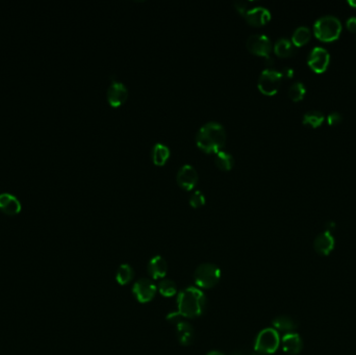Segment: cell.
Listing matches in <instances>:
<instances>
[{
    "label": "cell",
    "mask_w": 356,
    "mask_h": 355,
    "mask_svg": "<svg viewBox=\"0 0 356 355\" xmlns=\"http://www.w3.org/2000/svg\"><path fill=\"white\" fill-rule=\"evenodd\" d=\"M226 143V131L222 124L208 122L196 134L197 146L208 154H218Z\"/></svg>",
    "instance_id": "cell-1"
},
{
    "label": "cell",
    "mask_w": 356,
    "mask_h": 355,
    "mask_svg": "<svg viewBox=\"0 0 356 355\" xmlns=\"http://www.w3.org/2000/svg\"><path fill=\"white\" fill-rule=\"evenodd\" d=\"M205 307V294L196 287H188L178 294L177 312L182 318H196L203 313Z\"/></svg>",
    "instance_id": "cell-2"
},
{
    "label": "cell",
    "mask_w": 356,
    "mask_h": 355,
    "mask_svg": "<svg viewBox=\"0 0 356 355\" xmlns=\"http://www.w3.org/2000/svg\"><path fill=\"white\" fill-rule=\"evenodd\" d=\"M315 35L324 42L333 41L338 38L342 30V23L334 16H323L315 22Z\"/></svg>",
    "instance_id": "cell-3"
},
{
    "label": "cell",
    "mask_w": 356,
    "mask_h": 355,
    "mask_svg": "<svg viewBox=\"0 0 356 355\" xmlns=\"http://www.w3.org/2000/svg\"><path fill=\"white\" fill-rule=\"evenodd\" d=\"M194 277L198 286L203 289H210L219 282L221 271L213 264H203L197 268Z\"/></svg>",
    "instance_id": "cell-4"
},
{
    "label": "cell",
    "mask_w": 356,
    "mask_h": 355,
    "mask_svg": "<svg viewBox=\"0 0 356 355\" xmlns=\"http://www.w3.org/2000/svg\"><path fill=\"white\" fill-rule=\"evenodd\" d=\"M280 344L278 331L273 328H266L260 332L256 340V352L261 354L274 353Z\"/></svg>",
    "instance_id": "cell-5"
},
{
    "label": "cell",
    "mask_w": 356,
    "mask_h": 355,
    "mask_svg": "<svg viewBox=\"0 0 356 355\" xmlns=\"http://www.w3.org/2000/svg\"><path fill=\"white\" fill-rule=\"evenodd\" d=\"M282 78L283 77L280 71L267 68L263 70L259 77V89L266 95H274L280 87Z\"/></svg>",
    "instance_id": "cell-6"
},
{
    "label": "cell",
    "mask_w": 356,
    "mask_h": 355,
    "mask_svg": "<svg viewBox=\"0 0 356 355\" xmlns=\"http://www.w3.org/2000/svg\"><path fill=\"white\" fill-rule=\"evenodd\" d=\"M246 46L250 53L265 57L266 60L270 58L271 50H272V43L269 37L265 35H252L247 39Z\"/></svg>",
    "instance_id": "cell-7"
},
{
    "label": "cell",
    "mask_w": 356,
    "mask_h": 355,
    "mask_svg": "<svg viewBox=\"0 0 356 355\" xmlns=\"http://www.w3.org/2000/svg\"><path fill=\"white\" fill-rule=\"evenodd\" d=\"M329 61L330 56L327 50L321 46H317L311 52L308 63L314 71L321 73L327 69Z\"/></svg>",
    "instance_id": "cell-8"
},
{
    "label": "cell",
    "mask_w": 356,
    "mask_h": 355,
    "mask_svg": "<svg viewBox=\"0 0 356 355\" xmlns=\"http://www.w3.org/2000/svg\"><path fill=\"white\" fill-rule=\"evenodd\" d=\"M157 289L158 287L156 286V284L150 279L142 278L134 283L132 292L135 298L140 302L146 303L155 298L157 294Z\"/></svg>",
    "instance_id": "cell-9"
},
{
    "label": "cell",
    "mask_w": 356,
    "mask_h": 355,
    "mask_svg": "<svg viewBox=\"0 0 356 355\" xmlns=\"http://www.w3.org/2000/svg\"><path fill=\"white\" fill-rule=\"evenodd\" d=\"M108 101L109 104L118 108L122 106L128 98V89L125 87V84L120 81H113L111 86L108 89Z\"/></svg>",
    "instance_id": "cell-10"
},
{
    "label": "cell",
    "mask_w": 356,
    "mask_h": 355,
    "mask_svg": "<svg viewBox=\"0 0 356 355\" xmlns=\"http://www.w3.org/2000/svg\"><path fill=\"white\" fill-rule=\"evenodd\" d=\"M198 172L191 165H183L177 172V183L183 190H192L198 182Z\"/></svg>",
    "instance_id": "cell-11"
},
{
    "label": "cell",
    "mask_w": 356,
    "mask_h": 355,
    "mask_svg": "<svg viewBox=\"0 0 356 355\" xmlns=\"http://www.w3.org/2000/svg\"><path fill=\"white\" fill-rule=\"evenodd\" d=\"M246 21L252 26H263L268 23L271 19V13L268 9L263 7H257L250 10L244 15Z\"/></svg>",
    "instance_id": "cell-12"
},
{
    "label": "cell",
    "mask_w": 356,
    "mask_h": 355,
    "mask_svg": "<svg viewBox=\"0 0 356 355\" xmlns=\"http://www.w3.org/2000/svg\"><path fill=\"white\" fill-rule=\"evenodd\" d=\"M334 238L333 235L328 232V231H324L320 233L315 242H314V248L316 250V252H318L319 255L321 256H328L329 253L333 250L334 248Z\"/></svg>",
    "instance_id": "cell-13"
},
{
    "label": "cell",
    "mask_w": 356,
    "mask_h": 355,
    "mask_svg": "<svg viewBox=\"0 0 356 355\" xmlns=\"http://www.w3.org/2000/svg\"><path fill=\"white\" fill-rule=\"evenodd\" d=\"M303 342L301 336L296 332L286 333L282 337V349L284 352L296 355L302 351Z\"/></svg>",
    "instance_id": "cell-14"
},
{
    "label": "cell",
    "mask_w": 356,
    "mask_h": 355,
    "mask_svg": "<svg viewBox=\"0 0 356 355\" xmlns=\"http://www.w3.org/2000/svg\"><path fill=\"white\" fill-rule=\"evenodd\" d=\"M0 210L7 215L14 216L21 211V204L14 195L3 193L0 194Z\"/></svg>",
    "instance_id": "cell-15"
},
{
    "label": "cell",
    "mask_w": 356,
    "mask_h": 355,
    "mask_svg": "<svg viewBox=\"0 0 356 355\" xmlns=\"http://www.w3.org/2000/svg\"><path fill=\"white\" fill-rule=\"evenodd\" d=\"M167 270H168L167 262L162 257H155L150 261L148 265L149 274L154 279L164 278L167 274Z\"/></svg>",
    "instance_id": "cell-16"
},
{
    "label": "cell",
    "mask_w": 356,
    "mask_h": 355,
    "mask_svg": "<svg viewBox=\"0 0 356 355\" xmlns=\"http://www.w3.org/2000/svg\"><path fill=\"white\" fill-rule=\"evenodd\" d=\"M273 326L275 330L282 331L286 334L294 332L298 327V323L290 316H279L273 320Z\"/></svg>",
    "instance_id": "cell-17"
},
{
    "label": "cell",
    "mask_w": 356,
    "mask_h": 355,
    "mask_svg": "<svg viewBox=\"0 0 356 355\" xmlns=\"http://www.w3.org/2000/svg\"><path fill=\"white\" fill-rule=\"evenodd\" d=\"M176 327L180 344L183 346L191 345L194 342V330L192 325L189 322L181 321V322L176 324Z\"/></svg>",
    "instance_id": "cell-18"
},
{
    "label": "cell",
    "mask_w": 356,
    "mask_h": 355,
    "mask_svg": "<svg viewBox=\"0 0 356 355\" xmlns=\"http://www.w3.org/2000/svg\"><path fill=\"white\" fill-rule=\"evenodd\" d=\"M151 158L157 166H164L170 158V149L162 143H157L152 148Z\"/></svg>",
    "instance_id": "cell-19"
},
{
    "label": "cell",
    "mask_w": 356,
    "mask_h": 355,
    "mask_svg": "<svg viewBox=\"0 0 356 355\" xmlns=\"http://www.w3.org/2000/svg\"><path fill=\"white\" fill-rule=\"evenodd\" d=\"M274 52L280 58H289L295 53V45L289 39L280 38L274 45Z\"/></svg>",
    "instance_id": "cell-20"
},
{
    "label": "cell",
    "mask_w": 356,
    "mask_h": 355,
    "mask_svg": "<svg viewBox=\"0 0 356 355\" xmlns=\"http://www.w3.org/2000/svg\"><path fill=\"white\" fill-rule=\"evenodd\" d=\"M215 163L217 167L222 171H229L232 169L234 161L233 157L226 151H219L217 154V157L215 159Z\"/></svg>",
    "instance_id": "cell-21"
},
{
    "label": "cell",
    "mask_w": 356,
    "mask_h": 355,
    "mask_svg": "<svg viewBox=\"0 0 356 355\" xmlns=\"http://www.w3.org/2000/svg\"><path fill=\"white\" fill-rule=\"evenodd\" d=\"M311 36H312V32L309 27L299 26L295 29V31L293 33L292 43L295 46H302L310 41Z\"/></svg>",
    "instance_id": "cell-22"
},
{
    "label": "cell",
    "mask_w": 356,
    "mask_h": 355,
    "mask_svg": "<svg viewBox=\"0 0 356 355\" xmlns=\"http://www.w3.org/2000/svg\"><path fill=\"white\" fill-rule=\"evenodd\" d=\"M324 121V115L320 111H310L305 113L303 116V123L312 127H318Z\"/></svg>",
    "instance_id": "cell-23"
},
{
    "label": "cell",
    "mask_w": 356,
    "mask_h": 355,
    "mask_svg": "<svg viewBox=\"0 0 356 355\" xmlns=\"http://www.w3.org/2000/svg\"><path fill=\"white\" fill-rule=\"evenodd\" d=\"M117 281L124 285L126 283H128L132 278H133V270L129 265H122L120 266V268L118 269L117 271V275H116Z\"/></svg>",
    "instance_id": "cell-24"
},
{
    "label": "cell",
    "mask_w": 356,
    "mask_h": 355,
    "mask_svg": "<svg viewBox=\"0 0 356 355\" xmlns=\"http://www.w3.org/2000/svg\"><path fill=\"white\" fill-rule=\"evenodd\" d=\"M159 291L164 297H172L177 293V286L170 279H163L159 284Z\"/></svg>",
    "instance_id": "cell-25"
},
{
    "label": "cell",
    "mask_w": 356,
    "mask_h": 355,
    "mask_svg": "<svg viewBox=\"0 0 356 355\" xmlns=\"http://www.w3.org/2000/svg\"><path fill=\"white\" fill-rule=\"evenodd\" d=\"M305 92H307V89H305L304 84L300 81H296L289 89V96L291 97L292 100L299 101L304 97Z\"/></svg>",
    "instance_id": "cell-26"
},
{
    "label": "cell",
    "mask_w": 356,
    "mask_h": 355,
    "mask_svg": "<svg viewBox=\"0 0 356 355\" xmlns=\"http://www.w3.org/2000/svg\"><path fill=\"white\" fill-rule=\"evenodd\" d=\"M190 204L195 209L200 208L206 204V197L200 191H195L190 197Z\"/></svg>",
    "instance_id": "cell-27"
},
{
    "label": "cell",
    "mask_w": 356,
    "mask_h": 355,
    "mask_svg": "<svg viewBox=\"0 0 356 355\" xmlns=\"http://www.w3.org/2000/svg\"><path fill=\"white\" fill-rule=\"evenodd\" d=\"M342 119H343L342 115L340 113H336V112L329 114L327 117V121H328L329 125H336L342 121Z\"/></svg>",
    "instance_id": "cell-28"
},
{
    "label": "cell",
    "mask_w": 356,
    "mask_h": 355,
    "mask_svg": "<svg viewBox=\"0 0 356 355\" xmlns=\"http://www.w3.org/2000/svg\"><path fill=\"white\" fill-rule=\"evenodd\" d=\"M167 319L169 320V322L178 324L179 322H181V321H182V316L178 312H172V313H170V314L168 315Z\"/></svg>",
    "instance_id": "cell-29"
},
{
    "label": "cell",
    "mask_w": 356,
    "mask_h": 355,
    "mask_svg": "<svg viewBox=\"0 0 356 355\" xmlns=\"http://www.w3.org/2000/svg\"><path fill=\"white\" fill-rule=\"evenodd\" d=\"M234 7H235L236 11H239L244 16L245 13L247 12L248 3L247 2H235L234 3Z\"/></svg>",
    "instance_id": "cell-30"
},
{
    "label": "cell",
    "mask_w": 356,
    "mask_h": 355,
    "mask_svg": "<svg viewBox=\"0 0 356 355\" xmlns=\"http://www.w3.org/2000/svg\"><path fill=\"white\" fill-rule=\"evenodd\" d=\"M347 28L352 32H356V17L353 16L347 20Z\"/></svg>",
    "instance_id": "cell-31"
},
{
    "label": "cell",
    "mask_w": 356,
    "mask_h": 355,
    "mask_svg": "<svg viewBox=\"0 0 356 355\" xmlns=\"http://www.w3.org/2000/svg\"><path fill=\"white\" fill-rule=\"evenodd\" d=\"M280 72L282 74V77H287V78H291L294 74V70L292 68H290V67H284L282 71H280Z\"/></svg>",
    "instance_id": "cell-32"
},
{
    "label": "cell",
    "mask_w": 356,
    "mask_h": 355,
    "mask_svg": "<svg viewBox=\"0 0 356 355\" xmlns=\"http://www.w3.org/2000/svg\"><path fill=\"white\" fill-rule=\"evenodd\" d=\"M231 355H259L258 352H253V351H250V350H247V349H243V350H237L235 352H233Z\"/></svg>",
    "instance_id": "cell-33"
},
{
    "label": "cell",
    "mask_w": 356,
    "mask_h": 355,
    "mask_svg": "<svg viewBox=\"0 0 356 355\" xmlns=\"http://www.w3.org/2000/svg\"><path fill=\"white\" fill-rule=\"evenodd\" d=\"M325 227H326V231H328V232L331 233V231L334 230V228H335V223H334L333 221H328V222L326 223Z\"/></svg>",
    "instance_id": "cell-34"
},
{
    "label": "cell",
    "mask_w": 356,
    "mask_h": 355,
    "mask_svg": "<svg viewBox=\"0 0 356 355\" xmlns=\"http://www.w3.org/2000/svg\"><path fill=\"white\" fill-rule=\"evenodd\" d=\"M208 355H224V354L222 352H219V351H212Z\"/></svg>",
    "instance_id": "cell-35"
},
{
    "label": "cell",
    "mask_w": 356,
    "mask_h": 355,
    "mask_svg": "<svg viewBox=\"0 0 356 355\" xmlns=\"http://www.w3.org/2000/svg\"><path fill=\"white\" fill-rule=\"evenodd\" d=\"M348 4L356 9V0H348Z\"/></svg>",
    "instance_id": "cell-36"
}]
</instances>
